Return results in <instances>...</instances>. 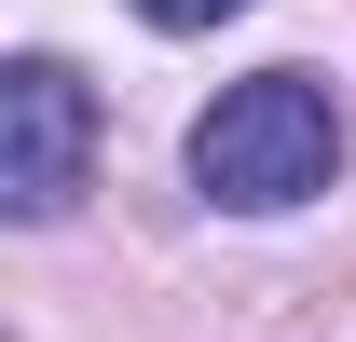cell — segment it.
<instances>
[{
  "instance_id": "6da1fadb",
  "label": "cell",
  "mask_w": 356,
  "mask_h": 342,
  "mask_svg": "<svg viewBox=\"0 0 356 342\" xmlns=\"http://www.w3.org/2000/svg\"><path fill=\"white\" fill-rule=\"evenodd\" d=\"M329 178H343V96L315 83V69H247L192 124V192L233 206V219H288Z\"/></svg>"
},
{
  "instance_id": "7a4b0ae2",
  "label": "cell",
  "mask_w": 356,
  "mask_h": 342,
  "mask_svg": "<svg viewBox=\"0 0 356 342\" xmlns=\"http://www.w3.org/2000/svg\"><path fill=\"white\" fill-rule=\"evenodd\" d=\"M96 178V83L69 55H14L0 69V206L14 219H69Z\"/></svg>"
},
{
  "instance_id": "3957f363",
  "label": "cell",
  "mask_w": 356,
  "mask_h": 342,
  "mask_svg": "<svg viewBox=\"0 0 356 342\" xmlns=\"http://www.w3.org/2000/svg\"><path fill=\"white\" fill-rule=\"evenodd\" d=\"M151 28H220V14H247V0H137Z\"/></svg>"
}]
</instances>
